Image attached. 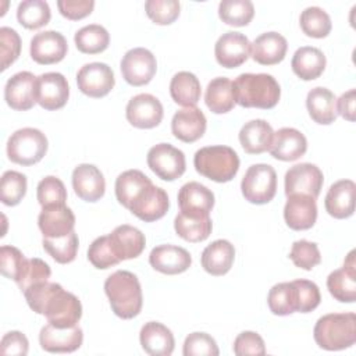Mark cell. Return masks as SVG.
Returning a JSON list of instances; mask_svg holds the SVG:
<instances>
[{
	"label": "cell",
	"instance_id": "obj_1",
	"mask_svg": "<svg viewBox=\"0 0 356 356\" xmlns=\"http://www.w3.org/2000/svg\"><path fill=\"white\" fill-rule=\"evenodd\" d=\"M28 306L47 318V323L58 328L78 325L82 317L81 300L67 292L57 282H40L26 288L24 292Z\"/></svg>",
	"mask_w": 356,
	"mask_h": 356
},
{
	"label": "cell",
	"instance_id": "obj_2",
	"mask_svg": "<svg viewBox=\"0 0 356 356\" xmlns=\"http://www.w3.org/2000/svg\"><path fill=\"white\" fill-rule=\"evenodd\" d=\"M235 103L242 107L268 110L277 106L281 88L270 74H241L232 82Z\"/></svg>",
	"mask_w": 356,
	"mask_h": 356
},
{
	"label": "cell",
	"instance_id": "obj_3",
	"mask_svg": "<svg viewBox=\"0 0 356 356\" xmlns=\"http://www.w3.org/2000/svg\"><path fill=\"white\" fill-rule=\"evenodd\" d=\"M104 292L111 310L124 320L136 317L143 305L142 288L138 277L127 270H118L104 281Z\"/></svg>",
	"mask_w": 356,
	"mask_h": 356
},
{
	"label": "cell",
	"instance_id": "obj_4",
	"mask_svg": "<svg viewBox=\"0 0 356 356\" xmlns=\"http://www.w3.org/2000/svg\"><path fill=\"white\" fill-rule=\"evenodd\" d=\"M316 343L325 350L348 349L356 342V314L330 313L320 317L314 325Z\"/></svg>",
	"mask_w": 356,
	"mask_h": 356
},
{
	"label": "cell",
	"instance_id": "obj_5",
	"mask_svg": "<svg viewBox=\"0 0 356 356\" xmlns=\"http://www.w3.org/2000/svg\"><path fill=\"white\" fill-rule=\"evenodd\" d=\"M193 165L200 175L222 184L231 181L236 175L239 170V157L229 146H206L195 153Z\"/></svg>",
	"mask_w": 356,
	"mask_h": 356
},
{
	"label": "cell",
	"instance_id": "obj_6",
	"mask_svg": "<svg viewBox=\"0 0 356 356\" xmlns=\"http://www.w3.org/2000/svg\"><path fill=\"white\" fill-rule=\"evenodd\" d=\"M47 138L36 128L17 129L7 142L8 159L19 165H33L39 163L47 152Z\"/></svg>",
	"mask_w": 356,
	"mask_h": 356
},
{
	"label": "cell",
	"instance_id": "obj_7",
	"mask_svg": "<svg viewBox=\"0 0 356 356\" xmlns=\"http://www.w3.org/2000/svg\"><path fill=\"white\" fill-rule=\"evenodd\" d=\"M241 191L249 203L266 204L277 193V172L270 164L250 165L241 182Z\"/></svg>",
	"mask_w": 356,
	"mask_h": 356
},
{
	"label": "cell",
	"instance_id": "obj_8",
	"mask_svg": "<svg viewBox=\"0 0 356 356\" xmlns=\"http://www.w3.org/2000/svg\"><path fill=\"white\" fill-rule=\"evenodd\" d=\"M146 161L149 168L164 181L178 179L186 170L184 152L170 143H159L150 147Z\"/></svg>",
	"mask_w": 356,
	"mask_h": 356
},
{
	"label": "cell",
	"instance_id": "obj_9",
	"mask_svg": "<svg viewBox=\"0 0 356 356\" xmlns=\"http://www.w3.org/2000/svg\"><path fill=\"white\" fill-rule=\"evenodd\" d=\"M120 68L122 78L129 85L143 86L153 79L157 71V61L150 50L135 47L124 54Z\"/></svg>",
	"mask_w": 356,
	"mask_h": 356
},
{
	"label": "cell",
	"instance_id": "obj_10",
	"mask_svg": "<svg viewBox=\"0 0 356 356\" xmlns=\"http://www.w3.org/2000/svg\"><path fill=\"white\" fill-rule=\"evenodd\" d=\"M115 78L111 67L104 63H89L76 74L78 89L89 97H104L114 88Z\"/></svg>",
	"mask_w": 356,
	"mask_h": 356
},
{
	"label": "cell",
	"instance_id": "obj_11",
	"mask_svg": "<svg viewBox=\"0 0 356 356\" xmlns=\"http://www.w3.org/2000/svg\"><path fill=\"white\" fill-rule=\"evenodd\" d=\"M324 184L321 170L312 163H300L292 165L285 172V195L292 193L309 195L314 199L318 197Z\"/></svg>",
	"mask_w": 356,
	"mask_h": 356
},
{
	"label": "cell",
	"instance_id": "obj_12",
	"mask_svg": "<svg viewBox=\"0 0 356 356\" xmlns=\"http://www.w3.org/2000/svg\"><path fill=\"white\" fill-rule=\"evenodd\" d=\"M128 122L139 129H150L157 127L164 115L161 102L150 93H139L134 96L125 108Z\"/></svg>",
	"mask_w": 356,
	"mask_h": 356
},
{
	"label": "cell",
	"instance_id": "obj_13",
	"mask_svg": "<svg viewBox=\"0 0 356 356\" xmlns=\"http://www.w3.org/2000/svg\"><path fill=\"white\" fill-rule=\"evenodd\" d=\"M36 82L38 76L29 71H21L10 76L4 86L6 103L17 111L31 110L38 103Z\"/></svg>",
	"mask_w": 356,
	"mask_h": 356
},
{
	"label": "cell",
	"instance_id": "obj_14",
	"mask_svg": "<svg viewBox=\"0 0 356 356\" xmlns=\"http://www.w3.org/2000/svg\"><path fill=\"white\" fill-rule=\"evenodd\" d=\"M70 97L67 78L60 72H44L38 76L36 102L49 111L63 108Z\"/></svg>",
	"mask_w": 356,
	"mask_h": 356
},
{
	"label": "cell",
	"instance_id": "obj_15",
	"mask_svg": "<svg viewBox=\"0 0 356 356\" xmlns=\"http://www.w3.org/2000/svg\"><path fill=\"white\" fill-rule=\"evenodd\" d=\"M29 51L32 60L38 64L50 65L60 63L68 51L67 39L57 31H43L31 39Z\"/></svg>",
	"mask_w": 356,
	"mask_h": 356
},
{
	"label": "cell",
	"instance_id": "obj_16",
	"mask_svg": "<svg viewBox=\"0 0 356 356\" xmlns=\"http://www.w3.org/2000/svg\"><path fill=\"white\" fill-rule=\"evenodd\" d=\"M250 47L252 43L243 33L225 32L216 42V60L224 68H236L249 58Z\"/></svg>",
	"mask_w": 356,
	"mask_h": 356
},
{
	"label": "cell",
	"instance_id": "obj_17",
	"mask_svg": "<svg viewBox=\"0 0 356 356\" xmlns=\"http://www.w3.org/2000/svg\"><path fill=\"white\" fill-rule=\"evenodd\" d=\"M83 332L79 325L58 328L46 324L39 332V343L43 350L50 353H71L81 348Z\"/></svg>",
	"mask_w": 356,
	"mask_h": 356
},
{
	"label": "cell",
	"instance_id": "obj_18",
	"mask_svg": "<svg viewBox=\"0 0 356 356\" xmlns=\"http://www.w3.org/2000/svg\"><path fill=\"white\" fill-rule=\"evenodd\" d=\"M284 218L293 231L310 229L317 220L316 199L302 193L289 195L284 207Z\"/></svg>",
	"mask_w": 356,
	"mask_h": 356
},
{
	"label": "cell",
	"instance_id": "obj_19",
	"mask_svg": "<svg viewBox=\"0 0 356 356\" xmlns=\"http://www.w3.org/2000/svg\"><path fill=\"white\" fill-rule=\"evenodd\" d=\"M170 202L167 192L152 184L136 197V200L131 204L129 211L145 222H153L164 217Z\"/></svg>",
	"mask_w": 356,
	"mask_h": 356
},
{
	"label": "cell",
	"instance_id": "obj_20",
	"mask_svg": "<svg viewBox=\"0 0 356 356\" xmlns=\"http://www.w3.org/2000/svg\"><path fill=\"white\" fill-rule=\"evenodd\" d=\"M150 266L167 275H175L186 271L192 264V257L189 252L181 246L175 245H159L152 249L149 254Z\"/></svg>",
	"mask_w": 356,
	"mask_h": 356
},
{
	"label": "cell",
	"instance_id": "obj_21",
	"mask_svg": "<svg viewBox=\"0 0 356 356\" xmlns=\"http://www.w3.org/2000/svg\"><path fill=\"white\" fill-rule=\"evenodd\" d=\"M75 195L85 202H97L104 196L106 181L102 171L93 164H79L72 171Z\"/></svg>",
	"mask_w": 356,
	"mask_h": 356
},
{
	"label": "cell",
	"instance_id": "obj_22",
	"mask_svg": "<svg viewBox=\"0 0 356 356\" xmlns=\"http://www.w3.org/2000/svg\"><path fill=\"white\" fill-rule=\"evenodd\" d=\"M38 225L43 238H60L74 231L75 216L65 204L46 206L38 217Z\"/></svg>",
	"mask_w": 356,
	"mask_h": 356
},
{
	"label": "cell",
	"instance_id": "obj_23",
	"mask_svg": "<svg viewBox=\"0 0 356 356\" xmlns=\"http://www.w3.org/2000/svg\"><path fill=\"white\" fill-rule=\"evenodd\" d=\"M307 150L306 136L295 128H280L274 132L268 152L281 161H295L300 159Z\"/></svg>",
	"mask_w": 356,
	"mask_h": 356
},
{
	"label": "cell",
	"instance_id": "obj_24",
	"mask_svg": "<svg viewBox=\"0 0 356 356\" xmlns=\"http://www.w3.org/2000/svg\"><path fill=\"white\" fill-rule=\"evenodd\" d=\"M327 288L330 293L343 303H353L356 299V263L355 250H350L343 267L334 270L327 278Z\"/></svg>",
	"mask_w": 356,
	"mask_h": 356
},
{
	"label": "cell",
	"instance_id": "obj_25",
	"mask_svg": "<svg viewBox=\"0 0 356 356\" xmlns=\"http://www.w3.org/2000/svg\"><path fill=\"white\" fill-rule=\"evenodd\" d=\"M206 117L197 107L181 108L171 120V131L174 136L185 143H192L200 139L206 132Z\"/></svg>",
	"mask_w": 356,
	"mask_h": 356
},
{
	"label": "cell",
	"instance_id": "obj_26",
	"mask_svg": "<svg viewBox=\"0 0 356 356\" xmlns=\"http://www.w3.org/2000/svg\"><path fill=\"white\" fill-rule=\"evenodd\" d=\"M178 206L181 213L210 216L214 206V193L199 182H188L178 192Z\"/></svg>",
	"mask_w": 356,
	"mask_h": 356
},
{
	"label": "cell",
	"instance_id": "obj_27",
	"mask_svg": "<svg viewBox=\"0 0 356 356\" xmlns=\"http://www.w3.org/2000/svg\"><path fill=\"white\" fill-rule=\"evenodd\" d=\"M355 191L356 185L352 179H341L332 184L324 200L327 213L338 220L350 217L355 213Z\"/></svg>",
	"mask_w": 356,
	"mask_h": 356
},
{
	"label": "cell",
	"instance_id": "obj_28",
	"mask_svg": "<svg viewBox=\"0 0 356 356\" xmlns=\"http://www.w3.org/2000/svg\"><path fill=\"white\" fill-rule=\"evenodd\" d=\"M286 39L278 32H264L257 36L250 47L252 58L261 65H274L285 58Z\"/></svg>",
	"mask_w": 356,
	"mask_h": 356
},
{
	"label": "cell",
	"instance_id": "obj_29",
	"mask_svg": "<svg viewBox=\"0 0 356 356\" xmlns=\"http://www.w3.org/2000/svg\"><path fill=\"white\" fill-rule=\"evenodd\" d=\"M139 341L142 349L152 356H170L175 346L171 330L159 321L146 323L140 328Z\"/></svg>",
	"mask_w": 356,
	"mask_h": 356
},
{
	"label": "cell",
	"instance_id": "obj_30",
	"mask_svg": "<svg viewBox=\"0 0 356 356\" xmlns=\"http://www.w3.org/2000/svg\"><path fill=\"white\" fill-rule=\"evenodd\" d=\"M108 238L117 257L121 261L138 257L146 246V239L142 231L128 224L115 227L114 231L108 234Z\"/></svg>",
	"mask_w": 356,
	"mask_h": 356
},
{
	"label": "cell",
	"instance_id": "obj_31",
	"mask_svg": "<svg viewBox=\"0 0 356 356\" xmlns=\"http://www.w3.org/2000/svg\"><path fill=\"white\" fill-rule=\"evenodd\" d=\"M235 260V248L227 239H217L202 252V267L206 273L220 277L227 274Z\"/></svg>",
	"mask_w": 356,
	"mask_h": 356
},
{
	"label": "cell",
	"instance_id": "obj_32",
	"mask_svg": "<svg viewBox=\"0 0 356 356\" xmlns=\"http://www.w3.org/2000/svg\"><path fill=\"white\" fill-rule=\"evenodd\" d=\"M306 107L310 118L320 125H330L337 120V97L327 88H313L307 93Z\"/></svg>",
	"mask_w": 356,
	"mask_h": 356
},
{
	"label": "cell",
	"instance_id": "obj_33",
	"mask_svg": "<svg viewBox=\"0 0 356 356\" xmlns=\"http://www.w3.org/2000/svg\"><path fill=\"white\" fill-rule=\"evenodd\" d=\"M325 56L324 53L313 46L299 47L292 57L291 67L296 76L303 81L317 79L325 70Z\"/></svg>",
	"mask_w": 356,
	"mask_h": 356
},
{
	"label": "cell",
	"instance_id": "obj_34",
	"mask_svg": "<svg viewBox=\"0 0 356 356\" xmlns=\"http://www.w3.org/2000/svg\"><path fill=\"white\" fill-rule=\"evenodd\" d=\"M274 131L266 120H252L239 131V142L249 154H260L270 149Z\"/></svg>",
	"mask_w": 356,
	"mask_h": 356
},
{
	"label": "cell",
	"instance_id": "obj_35",
	"mask_svg": "<svg viewBox=\"0 0 356 356\" xmlns=\"http://www.w3.org/2000/svg\"><path fill=\"white\" fill-rule=\"evenodd\" d=\"M153 182L139 170H127L115 179V197L120 204L129 210L131 204Z\"/></svg>",
	"mask_w": 356,
	"mask_h": 356
},
{
	"label": "cell",
	"instance_id": "obj_36",
	"mask_svg": "<svg viewBox=\"0 0 356 356\" xmlns=\"http://www.w3.org/2000/svg\"><path fill=\"white\" fill-rule=\"evenodd\" d=\"M170 95L179 106L196 107L202 95L200 82L195 74L189 71H179L170 82Z\"/></svg>",
	"mask_w": 356,
	"mask_h": 356
},
{
	"label": "cell",
	"instance_id": "obj_37",
	"mask_svg": "<svg viewBox=\"0 0 356 356\" xmlns=\"http://www.w3.org/2000/svg\"><path fill=\"white\" fill-rule=\"evenodd\" d=\"M204 103L214 114H225L235 106L232 81L225 76L211 79L206 88Z\"/></svg>",
	"mask_w": 356,
	"mask_h": 356
},
{
	"label": "cell",
	"instance_id": "obj_38",
	"mask_svg": "<svg viewBox=\"0 0 356 356\" xmlns=\"http://www.w3.org/2000/svg\"><path fill=\"white\" fill-rule=\"evenodd\" d=\"M213 222L210 216H193L179 213L174 220L177 235L188 242H202L211 234Z\"/></svg>",
	"mask_w": 356,
	"mask_h": 356
},
{
	"label": "cell",
	"instance_id": "obj_39",
	"mask_svg": "<svg viewBox=\"0 0 356 356\" xmlns=\"http://www.w3.org/2000/svg\"><path fill=\"white\" fill-rule=\"evenodd\" d=\"M74 42L81 53L97 54L108 47L110 35L104 26L99 24H90L81 28L75 33Z\"/></svg>",
	"mask_w": 356,
	"mask_h": 356
},
{
	"label": "cell",
	"instance_id": "obj_40",
	"mask_svg": "<svg viewBox=\"0 0 356 356\" xmlns=\"http://www.w3.org/2000/svg\"><path fill=\"white\" fill-rule=\"evenodd\" d=\"M50 18V7L44 0H24L17 7V19L26 29H39Z\"/></svg>",
	"mask_w": 356,
	"mask_h": 356
},
{
	"label": "cell",
	"instance_id": "obj_41",
	"mask_svg": "<svg viewBox=\"0 0 356 356\" xmlns=\"http://www.w3.org/2000/svg\"><path fill=\"white\" fill-rule=\"evenodd\" d=\"M267 305L273 314L288 316L296 312V291L292 282L275 284L267 296Z\"/></svg>",
	"mask_w": 356,
	"mask_h": 356
},
{
	"label": "cell",
	"instance_id": "obj_42",
	"mask_svg": "<svg viewBox=\"0 0 356 356\" xmlns=\"http://www.w3.org/2000/svg\"><path fill=\"white\" fill-rule=\"evenodd\" d=\"M253 15L254 7L250 0H222L218 4V17L227 25L245 26Z\"/></svg>",
	"mask_w": 356,
	"mask_h": 356
},
{
	"label": "cell",
	"instance_id": "obj_43",
	"mask_svg": "<svg viewBox=\"0 0 356 356\" xmlns=\"http://www.w3.org/2000/svg\"><path fill=\"white\" fill-rule=\"evenodd\" d=\"M300 28L305 35L316 39H321L328 36L332 28V22L330 15L320 7L312 6L302 11L300 18Z\"/></svg>",
	"mask_w": 356,
	"mask_h": 356
},
{
	"label": "cell",
	"instance_id": "obj_44",
	"mask_svg": "<svg viewBox=\"0 0 356 356\" xmlns=\"http://www.w3.org/2000/svg\"><path fill=\"white\" fill-rule=\"evenodd\" d=\"M43 249L60 264H68L75 260L78 252V235L75 231L60 238H43Z\"/></svg>",
	"mask_w": 356,
	"mask_h": 356
},
{
	"label": "cell",
	"instance_id": "obj_45",
	"mask_svg": "<svg viewBox=\"0 0 356 356\" xmlns=\"http://www.w3.org/2000/svg\"><path fill=\"white\" fill-rule=\"evenodd\" d=\"M26 177L18 171L8 170L1 175L0 200L6 206H17L26 193Z\"/></svg>",
	"mask_w": 356,
	"mask_h": 356
},
{
	"label": "cell",
	"instance_id": "obj_46",
	"mask_svg": "<svg viewBox=\"0 0 356 356\" xmlns=\"http://www.w3.org/2000/svg\"><path fill=\"white\" fill-rule=\"evenodd\" d=\"M88 260L99 270L110 268L121 261L111 246L108 235L99 236L90 243L88 249Z\"/></svg>",
	"mask_w": 356,
	"mask_h": 356
},
{
	"label": "cell",
	"instance_id": "obj_47",
	"mask_svg": "<svg viewBox=\"0 0 356 356\" xmlns=\"http://www.w3.org/2000/svg\"><path fill=\"white\" fill-rule=\"evenodd\" d=\"M36 197L42 207L51 204H65L67 189L60 178L49 175L38 184Z\"/></svg>",
	"mask_w": 356,
	"mask_h": 356
},
{
	"label": "cell",
	"instance_id": "obj_48",
	"mask_svg": "<svg viewBox=\"0 0 356 356\" xmlns=\"http://www.w3.org/2000/svg\"><path fill=\"white\" fill-rule=\"evenodd\" d=\"M28 259L15 246L3 245L0 248V270L1 274L13 281H18L25 270Z\"/></svg>",
	"mask_w": 356,
	"mask_h": 356
},
{
	"label": "cell",
	"instance_id": "obj_49",
	"mask_svg": "<svg viewBox=\"0 0 356 356\" xmlns=\"http://www.w3.org/2000/svg\"><path fill=\"white\" fill-rule=\"evenodd\" d=\"M289 259L293 261L296 267L310 271L313 267L320 264L321 254L317 243L309 242L306 239H300L293 242L289 252Z\"/></svg>",
	"mask_w": 356,
	"mask_h": 356
},
{
	"label": "cell",
	"instance_id": "obj_50",
	"mask_svg": "<svg viewBox=\"0 0 356 356\" xmlns=\"http://www.w3.org/2000/svg\"><path fill=\"white\" fill-rule=\"evenodd\" d=\"M145 10L154 24L170 25L179 17L181 4L177 0H147Z\"/></svg>",
	"mask_w": 356,
	"mask_h": 356
},
{
	"label": "cell",
	"instance_id": "obj_51",
	"mask_svg": "<svg viewBox=\"0 0 356 356\" xmlns=\"http://www.w3.org/2000/svg\"><path fill=\"white\" fill-rule=\"evenodd\" d=\"M296 291V312L309 313L313 312L321 300L318 286L309 280L292 281Z\"/></svg>",
	"mask_w": 356,
	"mask_h": 356
},
{
	"label": "cell",
	"instance_id": "obj_52",
	"mask_svg": "<svg viewBox=\"0 0 356 356\" xmlns=\"http://www.w3.org/2000/svg\"><path fill=\"white\" fill-rule=\"evenodd\" d=\"M184 356H217L220 353L214 338L206 332H192L185 338Z\"/></svg>",
	"mask_w": 356,
	"mask_h": 356
},
{
	"label": "cell",
	"instance_id": "obj_53",
	"mask_svg": "<svg viewBox=\"0 0 356 356\" xmlns=\"http://www.w3.org/2000/svg\"><path fill=\"white\" fill-rule=\"evenodd\" d=\"M21 53V38L18 32L8 26L0 28V56L1 71H6Z\"/></svg>",
	"mask_w": 356,
	"mask_h": 356
},
{
	"label": "cell",
	"instance_id": "obj_54",
	"mask_svg": "<svg viewBox=\"0 0 356 356\" xmlns=\"http://www.w3.org/2000/svg\"><path fill=\"white\" fill-rule=\"evenodd\" d=\"M50 275H51V270L46 261H43L42 259H38V257L28 259L25 270H24L21 278L17 281V285L21 289V292H24L26 288H29L35 284L49 281Z\"/></svg>",
	"mask_w": 356,
	"mask_h": 356
},
{
	"label": "cell",
	"instance_id": "obj_55",
	"mask_svg": "<svg viewBox=\"0 0 356 356\" xmlns=\"http://www.w3.org/2000/svg\"><path fill=\"white\" fill-rule=\"evenodd\" d=\"M234 353L238 356L266 355L263 338L254 331H243L234 341Z\"/></svg>",
	"mask_w": 356,
	"mask_h": 356
},
{
	"label": "cell",
	"instance_id": "obj_56",
	"mask_svg": "<svg viewBox=\"0 0 356 356\" xmlns=\"http://www.w3.org/2000/svg\"><path fill=\"white\" fill-rule=\"evenodd\" d=\"M58 11L63 17L71 21H78L88 17L95 7L93 0H58Z\"/></svg>",
	"mask_w": 356,
	"mask_h": 356
},
{
	"label": "cell",
	"instance_id": "obj_57",
	"mask_svg": "<svg viewBox=\"0 0 356 356\" xmlns=\"http://www.w3.org/2000/svg\"><path fill=\"white\" fill-rule=\"evenodd\" d=\"M29 350L28 338L21 331H10L4 334L0 342L1 355H17L25 356Z\"/></svg>",
	"mask_w": 356,
	"mask_h": 356
},
{
	"label": "cell",
	"instance_id": "obj_58",
	"mask_svg": "<svg viewBox=\"0 0 356 356\" xmlns=\"http://www.w3.org/2000/svg\"><path fill=\"white\" fill-rule=\"evenodd\" d=\"M355 102H356V90L355 89H349L348 92L342 93L339 96V99H337V113L342 118H345L350 122L355 121V113H356Z\"/></svg>",
	"mask_w": 356,
	"mask_h": 356
}]
</instances>
